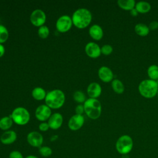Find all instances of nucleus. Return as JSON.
<instances>
[{
    "label": "nucleus",
    "mask_w": 158,
    "mask_h": 158,
    "mask_svg": "<svg viewBox=\"0 0 158 158\" xmlns=\"http://www.w3.org/2000/svg\"><path fill=\"white\" fill-rule=\"evenodd\" d=\"M72 23L78 28H85L88 27L92 20L91 12L86 8H80L77 9L72 17Z\"/></svg>",
    "instance_id": "1"
},
{
    "label": "nucleus",
    "mask_w": 158,
    "mask_h": 158,
    "mask_svg": "<svg viewBox=\"0 0 158 158\" xmlns=\"http://www.w3.org/2000/svg\"><path fill=\"white\" fill-rule=\"evenodd\" d=\"M65 94L60 89H56L47 93L45 98L46 105L51 109H59L65 102Z\"/></svg>",
    "instance_id": "2"
},
{
    "label": "nucleus",
    "mask_w": 158,
    "mask_h": 158,
    "mask_svg": "<svg viewBox=\"0 0 158 158\" xmlns=\"http://www.w3.org/2000/svg\"><path fill=\"white\" fill-rule=\"evenodd\" d=\"M158 85L156 81L146 79L142 80L138 85V91L144 98L150 99L157 95Z\"/></svg>",
    "instance_id": "3"
},
{
    "label": "nucleus",
    "mask_w": 158,
    "mask_h": 158,
    "mask_svg": "<svg viewBox=\"0 0 158 158\" xmlns=\"http://www.w3.org/2000/svg\"><path fill=\"white\" fill-rule=\"evenodd\" d=\"M85 112L87 116L93 119L96 120L98 118L102 112L101 104L99 100L94 98L87 99L83 104Z\"/></svg>",
    "instance_id": "4"
},
{
    "label": "nucleus",
    "mask_w": 158,
    "mask_h": 158,
    "mask_svg": "<svg viewBox=\"0 0 158 158\" xmlns=\"http://www.w3.org/2000/svg\"><path fill=\"white\" fill-rule=\"evenodd\" d=\"M133 148V140L128 135L120 136L115 143L117 151L122 155H127L130 153Z\"/></svg>",
    "instance_id": "5"
},
{
    "label": "nucleus",
    "mask_w": 158,
    "mask_h": 158,
    "mask_svg": "<svg viewBox=\"0 0 158 158\" xmlns=\"http://www.w3.org/2000/svg\"><path fill=\"white\" fill-rule=\"evenodd\" d=\"M10 117L14 123L19 125H25L30 120V115L29 112L23 107L15 108Z\"/></svg>",
    "instance_id": "6"
},
{
    "label": "nucleus",
    "mask_w": 158,
    "mask_h": 158,
    "mask_svg": "<svg viewBox=\"0 0 158 158\" xmlns=\"http://www.w3.org/2000/svg\"><path fill=\"white\" fill-rule=\"evenodd\" d=\"M72 25V18L68 15H63L57 20L56 27L59 31L64 33L69 31L71 28Z\"/></svg>",
    "instance_id": "7"
},
{
    "label": "nucleus",
    "mask_w": 158,
    "mask_h": 158,
    "mask_svg": "<svg viewBox=\"0 0 158 158\" xmlns=\"http://www.w3.org/2000/svg\"><path fill=\"white\" fill-rule=\"evenodd\" d=\"M31 23L35 27H41L44 25L46 20V16L43 10L40 9H35L30 17Z\"/></svg>",
    "instance_id": "8"
},
{
    "label": "nucleus",
    "mask_w": 158,
    "mask_h": 158,
    "mask_svg": "<svg viewBox=\"0 0 158 158\" xmlns=\"http://www.w3.org/2000/svg\"><path fill=\"white\" fill-rule=\"evenodd\" d=\"M27 141L31 146L39 148L43 143V136L40 133L33 131L27 135Z\"/></svg>",
    "instance_id": "9"
},
{
    "label": "nucleus",
    "mask_w": 158,
    "mask_h": 158,
    "mask_svg": "<svg viewBox=\"0 0 158 158\" xmlns=\"http://www.w3.org/2000/svg\"><path fill=\"white\" fill-rule=\"evenodd\" d=\"M35 115L38 120L43 122L49 118L52 115L51 109L47 105L42 104L36 109Z\"/></svg>",
    "instance_id": "10"
},
{
    "label": "nucleus",
    "mask_w": 158,
    "mask_h": 158,
    "mask_svg": "<svg viewBox=\"0 0 158 158\" xmlns=\"http://www.w3.org/2000/svg\"><path fill=\"white\" fill-rule=\"evenodd\" d=\"M85 122V118L83 115L75 114L72 116L68 122V127L72 131H77L80 129Z\"/></svg>",
    "instance_id": "11"
},
{
    "label": "nucleus",
    "mask_w": 158,
    "mask_h": 158,
    "mask_svg": "<svg viewBox=\"0 0 158 158\" xmlns=\"http://www.w3.org/2000/svg\"><path fill=\"white\" fill-rule=\"evenodd\" d=\"M85 51L87 56L91 58H97L99 57L101 54V48L94 42L88 43L85 46Z\"/></svg>",
    "instance_id": "12"
},
{
    "label": "nucleus",
    "mask_w": 158,
    "mask_h": 158,
    "mask_svg": "<svg viewBox=\"0 0 158 158\" xmlns=\"http://www.w3.org/2000/svg\"><path fill=\"white\" fill-rule=\"evenodd\" d=\"M98 77L101 81L105 83L112 81L114 80V73L112 70L106 66H102L98 70Z\"/></svg>",
    "instance_id": "13"
},
{
    "label": "nucleus",
    "mask_w": 158,
    "mask_h": 158,
    "mask_svg": "<svg viewBox=\"0 0 158 158\" xmlns=\"http://www.w3.org/2000/svg\"><path fill=\"white\" fill-rule=\"evenodd\" d=\"M62 123L63 117L60 113L58 112L52 114L48 121L49 128L52 130L59 129L62 126Z\"/></svg>",
    "instance_id": "14"
},
{
    "label": "nucleus",
    "mask_w": 158,
    "mask_h": 158,
    "mask_svg": "<svg viewBox=\"0 0 158 158\" xmlns=\"http://www.w3.org/2000/svg\"><path fill=\"white\" fill-rule=\"evenodd\" d=\"M17 138V133L14 130L5 131L0 137L1 142L5 145H9L14 143Z\"/></svg>",
    "instance_id": "15"
},
{
    "label": "nucleus",
    "mask_w": 158,
    "mask_h": 158,
    "mask_svg": "<svg viewBox=\"0 0 158 158\" xmlns=\"http://www.w3.org/2000/svg\"><path fill=\"white\" fill-rule=\"evenodd\" d=\"M102 93L101 85L96 82H92L87 87V94L90 98L96 99L100 96Z\"/></svg>",
    "instance_id": "16"
},
{
    "label": "nucleus",
    "mask_w": 158,
    "mask_h": 158,
    "mask_svg": "<svg viewBox=\"0 0 158 158\" xmlns=\"http://www.w3.org/2000/svg\"><path fill=\"white\" fill-rule=\"evenodd\" d=\"M89 34L93 39L98 41L103 37L104 32L101 26L98 24H94L89 27Z\"/></svg>",
    "instance_id": "17"
},
{
    "label": "nucleus",
    "mask_w": 158,
    "mask_h": 158,
    "mask_svg": "<svg viewBox=\"0 0 158 158\" xmlns=\"http://www.w3.org/2000/svg\"><path fill=\"white\" fill-rule=\"evenodd\" d=\"M117 3L120 9L129 11L134 9L136 4V2L134 0H118Z\"/></svg>",
    "instance_id": "18"
},
{
    "label": "nucleus",
    "mask_w": 158,
    "mask_h": 158,
    "mask_svg": "<svg viewBox=\"0 0 158 158\" xmlns=\"http://www.w3.org/2000/svg\"><path fill=\"white\" fill-rule=\"evenodd\" d=\"M134 30L135 33L140 36H146L149 34L150 31L148 25L143 23H139L136 24Z\"/></svg>",
    "instance_id": "19"
},
{
    "label": "nucleus",
    "mask_w": 158,
    "mask_h": 158,
    "mask_svg": "<svg viewBox=\"0 0 158 158\" xmlns=\"http://www.w3.org/2000/svg\"><path fill=\"white\" fill-rule=\"evenodd\" d=\"M135 8L138 13L146 14L150 11L151 9V6L148 2L139 1L138 2H136Z\"/></svg>",
    "instance_id": "20"
},
{
    "label": "nucleus",
    "mask_w": 158,
    "mask_h": 158,
    "mask_svg": "<svg viewBox=\"0 0 158 158\" xmlns=\"http://www.w3.org/2000/svg\"><path fill=\"white\" fill-rule=\"evenodd\" d=\"M111 87L117 94H122L125 91V86L122 81L118 79H114L111 81Z\"/></svg>",
    "instance_id": "21"
},
{
    "label": "nucleus",
    "mask_w": 158,
    "mask_h": 158,
    "mask_svg": "<svg viewBox=\"0 0 158 158\" xmlns=\"http://www.w3.org/2000/svg\"><path fill=\"white\" fill-rule=\"evenodd\" d=\"M46 93L45 90L41 87L35 88L31 92V95L33 98L38 101H41L44 99L46 96Z\"/></svg>",
    "instance_id": "22"
},
{
    "label": "nucleus",
    "mask_w": 158,
    "mask_h": 158,
    "mask_svg": "<svg viewBox=\"0 0 158 158\" xmlns=\"http://www.w3.org/2000/svg\"><path fill=\"white\" fill-rule=\"evenodd\" d=\"M13 122H14L10 115L9 117L6 116L2 117L0 119V128L4 131L9 130V129L12 126Z\"/></svg>",
    "instance_id": "23"
},
{
    "label": "nucleus",
    "mask_w": 158,
    "mask_h": 158,
    "mask_svg": "<svg viewBox=\"0 0 158 158\" xmlns=\"http://www.w3.org/2000/svg\"><path fill=\"white\" fill-rule=\"evenodd\" d=\"M147 73L149 79L154 81L158 80V65L156 64L151 65L148 68Z\"/></svg>",
    "instance_id": "24"
},
{
    "label": "nucleus",
    "mask_w": 158,
    "mask_h": 158,
    "mask_svg": "<svg viewBox=\"0 0 158 158\" xmlns=\"http://www.w3.org/2000/svg\"><path fill=\"white\" fill-rule=\"evenodd\" d=\"M9 38V31L7 28L0 24V44L6 42Z\"/></svg>",
    "instance_id": "25"
},
{
    "label": "nucleus",
    "mask_w": 158,
    "mask_h": 158,
    "mask_svg": "<svg viewBox=\"0 0 158 158\" xmlns=\"http://www.w3.org/2000/svg\"><path fill=\"white\" fill-rule=\"evenodd\" d=\"M73 99L78 103L85 102V101L86 100L85 93L83 91L80 90H78L74 92L73 94Z\"/></svg>",
    "instance_id": "26"
},
{
    "label": "nucleus",
    "mask_w": 158,
    "mask_h": 158,
    "mask_svg": "<svg viewBox=\"0 0 158 158\" xmlns=\"http://www.w3.org/2000/svg\"><path fill=\"white\" fill-rule=\"evenodd\" d=\"M38 152H39V154L42 157H50L52 154V149L50 147L46 146H41L40 148H39Z\"/></svg>",
    "instance_id": "27"
},
{
    "label": "nucleus",
    "mask_w": 158,
    "mask_h": 158,
    "mask_svg": "<svg viewBox=\"0 0 158 158\" xmlns=\"http://www.w3.org/2000/svg\"><path fill=\"white\" fill-rule=\"evenodd\" d=\"M38 34L40 38L43 39H45L49 35V29L46 25L41 26L39 27L38 30Z\"/></svg>",
    "instance_id": "28"
},
{
    "label": "nucleus",
    "mask_w": 158,
    "mask_h": 158,
    "mask_svg": "<svg viewBox=\"0 0 158 158\" xmlns=\"http://www.w3.org/2000/svg\"><path fill=\"white\" fill-rule=\"evenodd\" d=\"M101 52L105 56H109L113 52V48L110 44H104L101 48Z\"/></svg>",
    "instance_id": "29"
},
{
    "label": "nucleus",
    "mask_w": 158,
    "mask_h": 158,
    "mask_svg": "<svg viewBox=\"0 0 158 158\" xmlns=\"http://www.w3.org/2000/svg\"><path fill=\"white\" fill-rule=\"evenodd\" d=\"M9 158H24V157L21 152L17 150H14L9 153Z\"/></svg>",
    "instance_id": "30"
},
{
    "label": "nucleus",
    "mask_w": 158,
    "mask_h": 158,
    "mask_svg": "<svg viewBox=\"0 0 158 158\" xmlns=\"http://www.w3.org/2000/svg\"><path fill=\"white\" fill-rule=\"evenodd\" d=\"M39 130L41 131H46L49 130V126L48 123V122H41L40 125H39Z\"/></svg>",
    "instance_id": "31"
},
{
    "label": "nucleus",
    "mask_w": 158,
    "mask_h": 158,
    "mask_svg": "<svg viewBox=\"0 0 158 158\" xmlns=\"http://www.w3.org/2000/svg\"><path fill=\"white\" fill-rule=\"evenodd\" d=\"M148 27L149 28V30L151 31H154L156 30L158 28V22L156 20H153L151 21L149 25H148Z\"/></svg>",
    "instance_id": "32"
},
{
    "label": "nucleus",
    "mask_w": 158,
    "mask_h": 158,
    "mask_svg": "<svg viewBox=\"0 0 158 158\" xmlns=\"http://www.w3.org/2000/svg\"><path fill=\"white\" fill-rule=\"evenodd\" d=\"M76 114L78 115H82L83 112H85V109H84V106L82 104H78L76 106L75 109Z\"/></svg>",
    "instance_id": "33"
},
{
    "label": "nucleus",
    "mask_w": 158,
    "mask_h": 158,
    "mask_svg": "<svg viewBox=\"0 0 158 158\" xmlns=\"http://www.w3.org/2000/svg\"><path fill=\"white\" fill-rule=\"evenodd\" d=\"M4 52H5V48L2 44H0V57L4 54Z\"/></svg>",
    "instance_id": "34"
},
{
    "label": "nucleus",
    "mask_w": 158,
    "mask_h": 158,
    "mask_svg": "<svg viewBox=\"0 0 158 158\" xmlns=\"http://www.w3.org/2000/svg\"><path fill=\"white\" fill-rule=\"evenodd\" d=\"M130 12L131 15L133 16V17H136V16H137L138 14V12L137 10L135 9V8L133 9L132 10H131L130 11Z\"/></svg>",
    "instance_id": "35"
},
{
    "label": "nucleus",
    "mask_w": 158,
    "mask_h": 158,
    "mask_svg": "<svg viewBox=\"0 0 158 158\" xmlns=\"http://www.w3.org/2000/svg\"><path fill=\"white\" fill-rule=\"evenodd\" d=\"M25 158H39V157L35 155H28L27 157H25Z\"/></svg>",
    "instance_id": "36"
},
{
    "label": "nucleus",
    "mask_w": 158,
    "mask_h": 158,
    "mask_svg": "<svg viewBox=\"0 0 158 158\" xmlns=\"http://www.w3.org/2000/svg\"><path fill=\"white\" fill-rule=\"evenodd\" d=\"M156 82H157V85H158V80H156Z\"/></svg>",
    "instance_id": "37"
},
{
    "label": "nucleus",
    "mask_w": 158,
    "mask_h": 158,
    "mask_svg": "<svg viewBox=\"0 0 158 158\" xmlns=\"http://www.w3.org/2000/svg\"><path fill=\"white\" fill-rule=\"evenodd\" d=\"M157 96H158V91H157Z\"/></svg>",
    "instance_id": "38"
}]
</instances>
